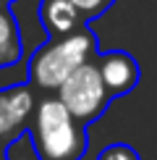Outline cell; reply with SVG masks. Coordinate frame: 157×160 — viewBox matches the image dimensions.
Returning <instances> with one entry per match:
<instances>
[{"mask_svg":"<svg viewBox=\"0 0 157 160\" xmlns=\"http://www.w3.org/2000/svg\"><path fill=\"white\" fill-rule=\"evenodd\" d=\"M97 160H141V158H139V152L131 147V144L115 142V144H107V147L97 155Z\"/></svg>","mask_w":157,"mask_h":160,"instance_id":"obj_8","label":"cell"},{"mask_svg":"<svg viewBox=\"0 0 157 160\" xmlns=\"http://www.w3.org/2000/svg\"><path fill=\"white\" fill-rule=\"evenodd\" d=\"M31 131L39 160H81L87 152L84 123H78L58 97L39 102Z\"/></svg>","mask_w":157,"mask_h":160,"instance_id":"obj_1","label":"cell"},{"mask_svg":"<svg viewBox=\"0 0 157 160\" xmlns=\"http://www.w3.org/2000/svg\"><path fill=\"white\" fill-rule=\"evenodd\" d=\"M92 50H94V37L87 29L74 32V34L37 50L34 58H31V66H29V76L42 89H60L65 79L78 66L87 63Z\"/></svg>","mask_w":157,"mask_h":160,"instance_id":"obj_2","label":"cell"},{"mask_svg":"<svg viewBox=\"0 0 157 160\" xmlns=\"http://www.w3.org/2000/svg\"><path fill=\"white\" fill-rule=\"evenodd\" d=\"M71 3L78 8V13H100L110 0H71Z\"/></svg>","mask_w":157,"mask_h":160,"instance_id":"obj_9","label":"cell"},{"mask_svg":"<svg viewBox=\"0 0 157 160\" xmlns=\"http://www.w3.org/2000/svg\"><path fill=\"white\" fill-rule=\"evenodd\" d=\"M18 55H21V42H18L16 21L8 11L0 8V66L13 63Z\"/></svg>","mask_w":157,"mask_h":160,"instance_id":"obj_7","label":"cell"},{"mask_svg":"<svg viewBox=\"0 0 157 160\" xmlns=\"http://www.w3.org/2000/svg\"><path fill=\"white\" fill-rule=\"evenodd\" d=\"M8 131H13V129L8 126V121H5V116H3V110H0V137L8 134Z\"/></svg>","mask_w":157,"mask_h":160,"instance_id":"obj_10","label":"cell"},{"mask_svg":"<svg viewBox=\"0 0 157 160\" xmlns=\"http://www.w3.org/2000/svg\"><path fill=\"white\" fill-rule=\"evenodd\" d=\"M39 16H42V24L47 26V32L58 37L74 34L78 21H81V13L71 0H45L39 8Z\"/></svg>","mask_w":157,"mask_h":160,"instance_id":"obj_5","label":"cell"},{"mask_svg":"<svg viewBox=\"0 0 157 160\" xmlns=\"http://www.w3.org/2000/svg\"><path fill=\"white\" fill-rule=\"evenodd\" d=\"M31 108H34V97H31V92L26 87H11V89L0 92V110H3L11 129L21 126L29 118Z\"/></svg>","mask_w":157,"mask_h":160,"instance_id":"obj_6","label":"cell"},{"mask_svg":"<svg viewBox=\"0 0 157 160\" xmlns=\"http://www.w3.org/2000/svg\"><path fill=\"white\" fill-rule=\"evenodd\" d=\"M100 74L110 97L128 95L139 82V63L134 61V55H128L123 50H110L100 58Z\"/></svg>","mask_w":157,"mask_h":160,"instance_id":"obj_4","label":"cell"},{"mask_svg":"<svg viewBox=\"0 0 157 160\" xmlns=\"http://www.w3.org/2000/svg\"><path fill=\"white\" fill-rule=\"evenodd\" d=\"M58 100L84 126L89 121H94L97 116H102V110L110 102V92H107V87L102 82L100 66H92V63L78 66L74 74L63 82Z\"/></svg>","mask_w":157,"mask_h":160,"instance_id":"obj_3","label":"cell"}]
</instances>
